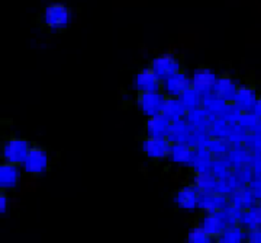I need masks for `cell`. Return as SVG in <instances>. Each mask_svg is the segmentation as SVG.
<instances>
[{
    "label": "cell",
    "mask_w": 261,
    "mask_h": 243,
    "mask_svg": "<svg viewBox=\"0 0 261 243\" xmlns=\"http://www.w3.org/2000/svg\"><path fill=\"white\" fill-rule=\"evenodd\" d=\"M71 12L63 3H54L45 8L42 13V20L51 29L65 28L70 22Z\"/></svg>",
    "instance_id": "cell-3"
},
{
    "label": "cell",
    "mask_w": 261,
    "mask_h": 243,
    "mask_svg": "<svg viewBox=\"0 0 261 243\" xmlns=\"http://www.w3.org/2000/svg\"><path fill=\"white\" fill-rule=\"evenodd\" d=\"M241 226L248 232L261 229V207L258 204L244 210Z\"/></svg>",
    "instance_id": "cell-17"
},
{
    "label": "cell",
    "mask_w": 261,
    "mask_h": 243,
    "mask_svg": "<svg viewBox=\"0 0 261 243\" xmlns=\"http://www.w3.org/2000/svg\"><path fill=\"white\" fill-rule=\"evenodd\" d=\"M199 208L203 213H216V211H224L226 208V201L225 196L218 195V194H203L199 201Z\"/></svg>",
    "instance_id": "cell-15"
},
{
    "label": "cell",
    "mask_w": 261,
    "mask_h": 243,
    "mask_svg": "<svg viewBox=\"0 0 261 243\" xmlns=\"http://www.w3.org/2000/svg\"><path fill=\"white\" fill-rule=\"evenodd\" d=\"M8 195L5 194V192H2L0 194V213L3 214V213H6V208H8Z\"/></svg>",
    "instance_id": "cell-25"
},
{
    "label": "cell",
    "mask_w": 261,
    "mask_h": 243,
    "mask_svg": "<svg viewBox=\"0 0 261 243\" xmlns=\"http://www.w3.org/2000/svg\"><path fill=\"white\" fill-rule=\"evenodd\" d=\"M252 201H254V194H252L251 189H247V188L237 189L235 192H232V196H231V204L241 208V210H244V208L247 210L250 207L255 206V204H252Z\"/></svg>",
    "instance_id": "cell-22"
},
{
    "label": "cell",
    "mask_w": 261,
    "mask_h": 243,
    "mask_svg": "<svg viewBox=\"0 0 261 243\" xmlns=\"http://www.w3.org/2000/svg\"><path fill=\"white\" fill-rule=\"evenodd\" d=\"M248 230L241 225H231L224 230V233L218 237L219 243H247Z\"/></svg>",
    "instance_id": "cell-16"
},
{
    "label": "cell",
    "mask_w": 261,
    "mask_h": 243,
    "mask_svg": "<svg viewBox=\"0 0 261 243\" xmlns=\"http://www.w3.org/2000/svg\"><path fill=\"white\" fill-rule=\"evenodd\" d=\"M135 87L138 89V94H159L163 89V80L147 67L135 77Z\"/></svg>",
    "instance_id": "cell-7"
},
{
    "label": "cell",
    "mask_w": 261,
    "mask_h": 243,
    "mask_svg": "<svg viewBox=\"0 0 261 243\" xmlns=\"http://www.w3.org/2000/svg\"><path fill=\"white\" fill-rule=\"evenodd\" d=\"M20 181V169L18 165L2 163L0 166V188L2 191H12Z\"/></svg>",
    "instance_id": "cell-12"
},
{
    "label": "cell",
    "mask_w": 261,
    "mask_h": 243,
    "mask_svg": "<svg viewBox=\"0 0 261 243\" xmlns=\"http://www.w3.org/2000/svg\"><path fill=\"white\" fill-rule=\"evenodd\" d=\"M149 69L164 82V80H167L168 77L177 75V73L181 72V63L174 54L166 53V54H161V56L152 58Z\"/></svg>",
    "instance_id": "cell-2"
},
{
    "label": "cell",
    "mask_w": 261,
    "mask_h": 243,
    "mask_svg": "<svg viewBox=\"0 0 261 243\" xmlns=\"http://www.w3.org/2000/svg\"><path fill=\"white\" fill-rule=\"evenodd\" d=\"M170 122L166 117L157 115V117H151L145 122V132L147 137L152 139H167L168 132H170Z\"/></svg>",
    "instance_id": "cell-13"
},
{
    "label": "cell",
    "mask_w": 261,
    "mask_h": 243,
    "mask_svg": "<svg viewBox=\"0 0 261 243\" xmlns=\"http://www.w3.org/2000/svg\"><path fill=\"white\" fill-rule=\"evenodd\" d=\"M214 243H219V242H218V240H216V242H214Z\"/></svg>",
    "instance_id": "cell-28"
},
{
    "label": "cell",
    "mask_w": 261,
    "mask_h": 243,
    "mask_svg": "<svg viewBox=\"0 0 261 243\" xmlns=\"http://www.w3.org/2000/svg\"><path fill=\"white\" fill-rule=\"evenodd\" d=\"M258 206H260V207H261V201H260V204H258Z\"/></svg>",
    "instance_id": "cell-27"
},
{
    "label": "cell",
    "mask_w": 261,
    "mask_h": 243,
    "mask_svg": "<svg viewBox=\"0 0 261 243\" xmlns=\"http://www.w3.org/2000/svg\"><path fill=\"white\" fill-rule=\"evenodd\" d=\"M173 144L170 143L168 139H152L147 137L142 140L141 149L144 154H147L149 159H164L170 156Z\"/></svg>",
    "instance_id": "cell-8"
},
{
    "label": "cell",
    "mask_w": 261,
    "mask_h": 243,
    "mask_svg": "<svg viewBox=\"0 0 261 243\" xmlns=\"http://www.w3.org/2000/svg\"><path fill=\"white\" fill-rule=\"evenodd\" d=\"M257 98L258 95L255 92V89L251 87V86H240L238 91H237V95H235V99L233 102H237L241 108H252L254 109V105L257 102Z\"/></svg>",
    "instance_id": "cell-18"
},
{
    "label": "cell",
    "mask_w": 261,
    "mask_h": 243,
    "mask_svg": "<svg viewBox=\"0 0 261 243\" xmlns=\"http://www.w3.org/2000/svg\"><path fill=\"white\" fill-rule=\"evenodd\" d=\"M193 185L197 188V191L203 195V194H212L215 191V185H216V181H215L214 175L209 173V172H197L193 181Z\"/></svg>",
    "instance_id": "cell-21"
},
{
    "label": "cell",
    "mask_w": 261,
    "mask_h": 243,
    "mask_svg": "<svg viewBox=\"0 0 261 243\" xmlns=\"http://www.w3.org/2000/svg\"><path fill=\"white\" fill-rule=\"evenodd\" d=\"M185 109H186L185 105L181 103V101L178 98H168V96H166L161 115L166 117L168 121H174V120H178L185 114Z\"/></svg>",
    "instance_id": "cell-19"
},
{
    "label": "cell",
    "mask_w": 261,
    "mask_h": 243,
    "mask_svg": "<svg viewBox=\"0 0 261 243\" xmlns=\"http://www.w3.org/2000/svg\"><path fill=\"white\" fill-rule=\"evenodd\" d=\"M190 79H192V89L196 91L197 94H205L209 91H214L216 80H218L216 75L207 67L196 69Z\"/></svg>",
    "instance_id": "cell-10"
},
{
    "label": "cell",
    "mask_w": 261,
    "mask_h": 243,
    "mask_svg": "<svg viewBox=\"0 0 261 243\" xmlns=\"http://www.w3.org/2000/svg\"><path fill=\"white\" fill-rule=\"evenodd\" d=\"M237 91H238V86L235 84L232 77L228 75L218 77L216 84H215L214 87L215 96L222 99V101H233L235 95H237Z\"/></svg>",
    "instance_id": "cell-14"
},
{
    "label": "cell",
    "mask_w": 261,
    "mask_h": 243,
    "mask_svg": "<svg viewBox=\"0 0 261 243\" xmlns=\"http://www.w3.org/2000/svg\"><path fill=\"white\" fill-rule=\"evenodd\" d=\"M200 227L205 230L211 237H219L224 233V230L228 227V223L225 220L224 211H216V213H205L200 218Z\"/></svg>",
    "instance_id": "cell-9"
},
{
    "label": "cell",
    "mask_w": 261,
    "mask_h": 243,
    "mask_svg": "<svg viewBox=\"0 0 261 243\" xmlns=\"http://www.w3.org/2000/svg\"><path fill=\"white\" fill-rule=\"evenodd\" d=\"M192 89V79H189L183 72L168 77L163 82V91L168 98H181L187 91Z\"/></svg>",
    "instance_id": "cell-6"
},
{
    "label": "cell",
    "mask_w": 261,
    "mask_h": 243,
    "mask_svg": "<svg viewBox=\"0 0 261 243\" xmlns=\"http://www.w3.org/2000/svg\"><path fill=\"white\" fill-rule=\"evenodd\" d=\"M164 101H166V95L161 92L159 94H138L137 105L141 109V113L151 118V117L161 115Z\"/></svg>",
    "instance_id": "cell-5"
},
{
    "label": "cell",
    "mask_w": 261,
    "mask_h": 243,
    "mask_svg": "<svg viewBox=\"0 0 261 243\" xmlns=\"http://www.w3.org/2000/svg\"><path fill=\"white\" fill-rule=\"evenodd\" d=\"M171 159L177 163H190L196 159L195 150L192 149L189 144L185 143H177L171 147V153H170Z\"/></svg>",
    "instance_id": "cell-20"
},
{
    "label": "cell",
    "mask_w": 261,
    "mask_h": 243,
    "mask_svg": "<svg viewBox=\"0 0 261 243\" xmlns=\"http://www.w3.org/2000/svg\"><path fill=\"white\" fill-rule=\"evenodd\" d=\"M247 243H261V229L248 232V236H247Z\"/></svg>",
    "instance_id": "cell-24"
},
{
    "label": "cell",
    "mask_w": 261,
    "mask_h": 243,
    "mask_svg": "<svg viewBox=\"0 0 261 243\" xmlns=\"http://www.w3.org/2000/svg\"><path fill=\"white\" fill-rule=\"evenodd\" d=\"M22 169L28 173V175H42L44 172H47L48 169V154L42 147L34 146L29 150V154L27 160L23 162Z\"/></svg>",
    "instance_id": "cell-4"
},
{
    "label": "cell",
    "mask_w": 261,
    "mask_h": 243,
    "mask_svg": "<svg viewBox=\"0 0 261 243\" xmlns=\"http://www.w3.org/2000/svg\"><path fill=\"white\" fill-rule=\"evenodd\" d=\"M29 141L20 137H10L2 146V158L5 163L22 166L29 154Z\"/></svg>",
    "instance_id": "cell-1"
},
{
    "label": "cell",
    "mask_w": 261,
    "mask_h": 243,
    "mask_svg": "<svg viewBox=\"0 0 261 243\" xmlns=\"http://www.w3.org/2000/svg\"><path fill=\"white\" fill-rule=\"evenodd\" d=\"M202 194L197 191L195 185H185L178 189L174 195V203L183 210H193L196 207H199Z\"/></svg>",
    "instance_id": "cell-11"
},
{
    "label": "cell",
    "mask_w": 261,
    "mask_h": 243,
    "mask_svg": "<svg viewBox=\"0 0 261 243\" xmlns=\"http://www.w3.org/2000/svg\"><path fill=\"white\" fill-rule=\"evenodd\" d=\"M186 243H214V237H211L200 226H195L187 233Z\"/></svg>",
    "instance_id": "cell-23"
},
{
    "label": "cell",
    "mask_w": 261,
    "mask_h": 243,
    "mask_svg": "<svg viewBox=\"0 0 261 243\" xmlns=\"http://www.w3.org/2000/svg\"><path fill=\"white\" fill-rule=\"evenodd\" d=\"M254 114L261 120V95L257 98V102L254 105Z\"/></svg>",
    "instance_id": "cell-26"
}]
</instances>
